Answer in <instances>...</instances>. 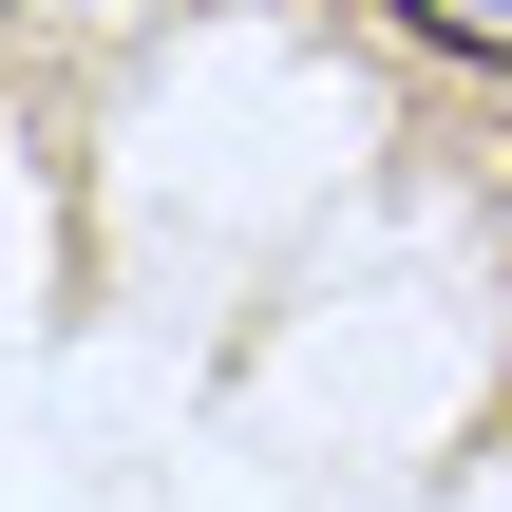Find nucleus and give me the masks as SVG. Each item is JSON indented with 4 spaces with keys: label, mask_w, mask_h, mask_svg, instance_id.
I'll list each match as a JSON object with an SVG mask.
<instances>
[{
    "label": "nucleus",
    "mask_w": 512,
    "mask_h": 512,
    "mask_svg": "<svg viewBox=\"0 0 512 512\" xmlns=\"http://www.w3.org/2000/svg\"><path fill=\"white\" fill-rule=\"evenodd\" d=\"M399 38H418V57H475V76H512V0H399Z\"/></svg>",
    "instance_id": "f257e3e1"
}]
</instances>
